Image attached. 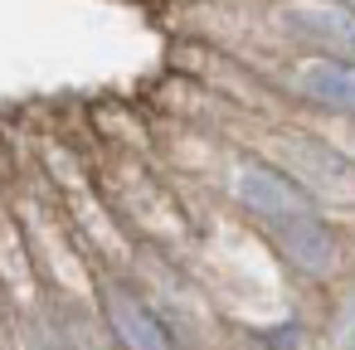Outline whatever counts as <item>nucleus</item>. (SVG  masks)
Wrapping results in <instances>:
<instances>
[{
  "instance_id": "nucleus-2",
  "label": "nucleus",
  "mask_w": 355,
  "mask_h": 350,
  "mask_svg": "<svg viewBox=\"0 0 355 350\" xmlns=\"http://www.w3.org/2000/svg\"><path fill=\"white\" fill-rule=\"evenodd\" d=\"M103 311H107V321H112V331H117V340H122L127 350H171L166 321H161L156 306H151L146 297H137L132 287L107 282V287H103Z\"/></svg>"
},
{
  "instance_id": "nucleus-1",
  "label": "nucleus",
  "mask_w": 355,
  "mask_h": 350,
  "mask_svg": "<svg viewBox=\"0 0 355 350\" xmlns=\"http://www.w3.org/2000/svg\"><path fill=\"white\" fill-rule=\"evenodd\" d=\"M234 204H239L248 219H258L263 229H272V224H282V219L311 209V200H306L272 161H243V166L234 170Z\"/></svg>"
}]
</instances>
